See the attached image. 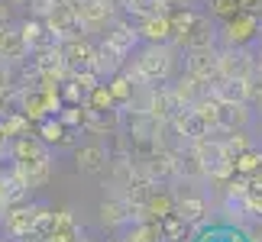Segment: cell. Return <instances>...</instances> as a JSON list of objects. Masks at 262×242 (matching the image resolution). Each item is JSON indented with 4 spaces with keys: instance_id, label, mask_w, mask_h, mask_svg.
Returning <instances> with one entry per match:
<instances>
[{
    "instance_id": "cell-34",
    "label": "cell",
    "mask_w": 262,
    "mask_h": 242,
    "mask_svg": "<svg viewBox=\"0 0 262 242\" xmlns=\"http://www.w3.org/2000/svg\"><path fill=\"white\" fill-rule=\"evenodd\" d=\"M256 107H259V116H262V97H259V100H256Z\"/></svg>"
},
{
    "instance_id": "cell-23",
    "label": "cell",
    "mask_w": 262,
    "mask_h": 242,
    "mask_svg": "<svg viewBox=\"0 0 262 242\" xmlns=\"http://www.w3.org/2000/svg\"><path fill=\"white\" fill-rule=\"evenodd\" d=\"M100 220H104V226L129 223V204H123V200H104V207H100Z\"/></svg>"
},
{
    "instance_id": "cell-14",
    "label": "cell",
    "mask_w": 262,
    "mask_h": 242,
    "mask_svg": "<svg viewBox=\"0 0 262 242\" xmlns=\"http://www.w3.org/2000/svg\"><path fill=\"white\" fill-rule=\"evenodd\" d=\"M16 175L26 181V187H39V184H46L49 181V155H42V158H29V161H16Z\"/></svg>"
},
{
    "instance_id": "cell-29",
    "label": "cell",
    "mask_w": 262,
    "mask_h": 242,
    "mask_svg": "<svg viewBox=\"0 0 262 242\" xmlns=\"http://www.w3.org/2000/svg\"><path fill=\"white\" fill-rule=\"evenodd\" d=\"M62 119H65V123H75V119H78V113H75V107H72V110H65V113H62Z\"/></svg>"
},
{
    "instance_id": "cell-16",
    "label": "cell",
    "mask_w": 262,
    "mask_h": 242,
    "mask_svg": "<svg viewBox=\"0 0 262 242\" xmlns=\"http://www.w3.org/2000/svg\"><path fill=\"white\" fill-rule=\"evenodd\" d=\"M26 181L16 175V168H10L7 175H0V200H4L7 207H13V204H19V200L26 197Z\"/></svg>"
},
{
    "instance_id": "cell-26",
    "label": "cell",
    "mask_w": 262,
    "mask_h": 242,
    "mask_svg": "<svg viewBox=\"0 0 262 242\" xmlns=\"http://www.w3.org/2000/svg\"><path fill=\"white\" fill-rule=\"evenodd\" d=\"M259 165H262V158H259V155H253V152H246V155H239L236 171H246V175H249V171H256Z\"/></svg>"
},
{
    "instance_id": "cell-25",
    "label": "cell",
    "mask_w": 262,
    "mask_h": 242,
    "mask_svg": "<svg viewBox=\"0 0 262 242\" xmlns=\"http://www.w3.org/2000/svg\"><path fill=\"white\" fill-rule=\"evenodd\" d=\"M159 226H162V239H168V242H181V236H185V220H181L178 213H168V216H162L159 220Z\"/></svg>"
},
{
    "instance_id": "cell-11",
    "label": "cell",
    "mask_w": 262,
    "mask_h": 242,
    "mask_svg": "<svg viewBox=\"0 0 262 242\" xmlns=\"http://www.w3.org/2000/svg\"><path fill=\"white\" fill-rule=\"evenodd\" d=\"M210 94L220 97L224 104H246L249 100V78H217Z\"/></svg>"
},
{
    "instance_id": "cell-9",
    "label": "cell",
    "mask_w": 262,
    "mask_h": 242,
    "mask_svg": "<svg viewBox=\"0 0 262 242\" xmlns=\"http://www.w3.org/2000/svg\"><path fill=\"white\" fill-rule=\"evenodd\" d=\"M149 116L152 119H159V123H168L178 110H181V104H178V97H175V90L172 87H152V94H149Z\"/></svg>"
},
{
    "instance_id": "cell-24",
    "label": "cell",
    "mask_w": 262,
    "mask_h": 242,
    "mask_svg": "<svg viewBox=\"0 0 262 242\" xmlns=\"http://www.w3.org/2000/svg\"><path fill=\"white\" fill-rule=\"evenodd\" d=\"M126 236L133 242H162V226H159L156 220H139Z\"/></svg>"
},
{
    "instance_id": "cell-13",
    "label": "cell",
    "mask_w": 262,
    "mask_h": 242,
    "mask_svg": "<svg viewBox=\"0 0 262 242\" xmlns=\"http://www.w3.org/2000/svg\"><path fill=\"white\" fill-rule=\"evenodd\" d=\"M29 52L23 42V33H16L13 26H0V62H19Z\"/></svg>"
},
{
    "instance_id": "cell-7",
    "label": "cell",
    "mask_w": 262,
    "mask_h": 242,
    "mask_svg": "<svg viewBox=\"0 0 262 242\" xmlns=\"http://www.w3.org/2000/svg\"><path fill=\"white\" fill-rule=\"evenodd\" d=\"M36 210H39V207H23V204L7 207V213H4V229H7V236L23 239L26 233H33V226H36Z\"/></svg>"
},
{
    "instance_id": "cell-2",
    "label": "cell",
    "mask_w": 262,
    "mask_h": 242,
    "mask_svg": "<svg viewBox=\"0 0 262 242\" xmlns=\"http://www.w3.org/2000/svg\"><path fill=\"white\" fill-rule=\"evenodd\" d=\"M78 19H81L84 33H97V29L114 26L117 16V4L114 0H78Z\"/></svg>"
},
{
    "instance_id": "cell-28",
    "label": "cell",
    "mask_w": 262,
    "mask_h": 242,
    "mask_svg": "<svg viewBox=\"0 0 262 242\" xmlns=\"http://www.w3.org/2000/svg\"><path fill=\"white\" fill-rule=\"evenodd\" d=\"M0 26H10V4L0 0Z\"/></svg>"
},
{
    "instance_id": "cell-20",
    "label": "cell",
    "mask_w": 262,
    "mask_h": 242,
    "mask_svg": "<svg viewBox=\"0 0 262 242\" xmlns=\"http://www.w3.org/2000/svg\"><path fill=\"white\" fill-rule=\"evenodd\" d=\"M123 58H126L123 52H117L110 42H104V45L94 52V71H97V75H117V68L123 65Z\"/></svg>"
},
{
    "instance_id": "cell-4",
    "label": "cell",
    "mask_w": 262,
    "mask_h": 242,
    "mask_svg": "<svg viewBox=\"0 0 262 242\" xmlns=\"http://www.w3.org/2000/svg\"><path fill=\"white\" fill-rule=\"evenodd\" d=\"M185 71L204 78L207 84H214V81L220 78V52H217L214 45H207V49H188V55H185Z\"/></svg>"
},
{
    "instance_id": "cell-21",
    "label": "cell",
    "mask_w": 262,
    "mask_h": 242,
    "mask_svg": "<svg viewBox=\"0 0 262 242\" xmlns=\"http://www.w3.org/2000/svg\"><path fill=\"white\" fill-rule=\"evenodd\" d=\"M194 110L201 113V119H204L210 129H220V110H224V100H220V97H214V94L207 90V94L194 104Z\"/></svg>"
},
{
    "instance_id": "cell-8",
    "label": "cell",
    "mask_w": 262,
    "mask_h": 242,
    "mask_svg": "<svg viewBox=\"0 0 262 242\" xmlns=\"http://www.w3.org/2000/svg\"><path fill=\"white\" fill-rule=\"evenodd\" d=\"M172 90H175V97H178V104H181V107H194L198 100L210 90V84H207L204 78H198V75L185 71V75H178V78H175Z\"/></svg>"
},
{
    "instance_id": "cell-33",
    "label": "cell",
    "mask_w": 262,
    "mask_h": 242,
    "mask_svg": "<svg viewBox=\"0 0 262 242\" xmlns=\"http://www.w3.org/2000/svg\"><path fill=\"white\" fill-rule=\"evenodd\" d=\"M256 65H262V49H259V55H256Z\"/></svg>"
},
{
    "instance_id": "cell-3",
    "label": "cell",
    "mask_w": 262,
    "mask_h": 242,
    "mask_svg": "<svg viewBox=\"0 0 262 242\" xmlns=\"http://www.w3.org/2000/svg\"><path fill=\"white\" fill-rule=\"evenodd\" d=\"M256 71V55L246 45H227L220 52V78H249Z\"/></svg>"
},
{
    "instance_id": "cell-12",
    "label": "cell",
    "mask_w": 262,
    "mask_h": 242,
    "mask_svg": "<svg viewBox=\"0 0 262 242\" xmlns=\"http://www.w3.org/2000/svg\"><path fill=\"white\" fill-rule=\"evenodd\" d=\"M146 42H172L175 39V29H172V19L168 16H159V13H149L136 29Z\"/></svg>"
},
{
    "instance_id": "cell-30",
    "label": "cell",
    "mask_w": 262,
    "mask_h": 242,
    "mask_svg": "<svg viewBox=\"0 0 262 242\" xmlns=\"http://www.w3.org/2000/svg\"><path fill=\"white\" fill-rule=\"evenodd\" d=\"M249 239H253V242H262V226H256L253 233H249Z\"/></svg>"
},
{
    "instance_id": "cell-5",
    "label": "cell",
    "mask_w": 262,
    "mask_h": 242,
    "mask_svg": "<svg viewBox=\"0 0 262 242\" xmlns=\"http://www.w3.org/2000/svg\"><path fill=\"white\" fill-rule=\"evenodd\" d=\"M46 26L52 29L58 39H68V36H78L84 33L81 29V19H78V7L75 4H55L46 16Z\"/></svg>"
},
{
    "instance_id": "cell-31",
    "label": "cell",
    "mask_w": 262,
    "mask_h": 242,
    "mask_svg": "<svg viewBox=\"0 0 262 242\" xmlns=\"http://www.w3.org/2000/svg\"><path fill=\"white\" fill-rule=\"evenodd\" d=\"M4 213H7V204L0 200V226H4Z\"/></svg>"
},
{
    "instance_id": "cell-32",
    "label": "cell",
    "mask_w": 262,
    "mask_h": 242,
    "mask_svg": "<svg viewBox=\"0 0 262 242\" xmlns=\"http://www.w3.org/2000/svg\"><path fill=\"white\" fill-rule=\"evenodd\" d=\"M114 242H133V239H129V236H120V239H114Z\"/></svg>"
},
{
    "instance_id": "cell-15",
    "label": "cell",
    "mask_w": 262,
    "mask_h": 242,
    "mask_svg": "<svg viewBox=\"0 0 262 242\" xmlns=\"http://www.w3.org/2000/svg\"><path fill=\"white\" fill-rule=\"evenodd\" d=\"M175 213L185 220V223H198V220L207 213V200L201 194H175Z\"/></svg>"
},
{
    "instance_id": "cell-6",
    "label": "cell",
    "mask_w": 262,
    "mask_h": 242,
    "mask_svg": "<svg viewBox=\"0 0 262 242\" xmlns=\"http://www.w3.org/2000/svg\"><path fill=\"white\" fill-rule=\"evenodd\" d=\"M168 126H172L181 139H188V142H198V139H204L210 133V126L201 119V113H198L194 107H181L178 113L168 119Z\"/></svg>"
},
{
    "instance_id": "cell-18",
    "label": "cell",
    "mask_w": 262,
    "mask_h": 242,
    "mask_svg": "<svg viewBox=\"0 0 262 242\" xmlns=\"http://www.w3.org/2000/svg\"><path fill=\"white\" fill-rule=\"evenodd\" d=\"M253 110L249 104H224L220 110V129H249Z\"/></svg>"
},
{
    "instance_id": "cell-19",
    "label": "cell",
    "mask_w": 262,
    "mask_h": 242,
    "mask_svg": "<svg viewBox=\"0 0 262 242\" xmlns=\"http://www.w3.org/2000/svg\"><path fill=\"white\" fill-rule=\"evenodd\" d=\"M107 42L117 49V52H123V55H129L136 49V42H139V33L136 29H129V26H123V23H114L107 29Z\"/></svg>"
},
{
    "instance_id": "cell-22",
    "label": "cell",
    "mask_w": 262,
    "mask_h": 242,
    "mask_svg": "<svg viewBox=\"0 0 262 242\" xmlns=\"http://www.w3.org/2000/svg\"><path fill=\"white\" fill-rule=\"evenodd\" d=\"M42 155H49V152H46V142H39V139H33V136H19L16 142H13V158H16V161L42 158Z\"/></svg>"
},
{
    "instance_id": "cell-27",
    "label": "cell",
    "mask_w": 262,
    "mask_h": 242,
    "mask_svg": "<svg viewBox=\"0 0 262 242\" xmlns=\"http://www.w3.org/2000/svg\"><path fill=\"white\" fill-rule=\"evenodd\" d=\"M42 139H46V142H52V139H58V136H62V123H46L42 126Z\"/></svg>"
},
{
    "instance_id": "cell-10",
    "label": "cell",
    "mask_w": 262,
    "mask_h": 242,
    "mask_svg": "<svg viewBox=\"0 0 262 242\" xmlns=\"http://www.w3.org/2000/svg\"><path fill=\"white\" fill-rule=\"evenodd\" d=\"M107 161H110V155H107L104 142H84V146L75 149V165H78V171H84V175H94V171L107 168Z\"/></svg>"
},
{
    "instance_id": "cell-1",
    "label": "cell",
    "mask_w": 262,
    "mask_h": 242,
    "mask_svg": "<svg viewBox=\"0 0 262 242\" xmlns=\"http://www.w3.org/2000/svg\"><path fill=\"white\" fill-rule=\"evenodd\" d=\"M136 75L152 84H165L175 75V49L168 42H146L136 52Z\"/></svg>"
},
{
    "instance_id": "cell-17",
    "label": "cell",
    "mask_w": 262,
    "mask_h": 242,
    "mask_svg": "<svg viewBox=\"0 0 262 242\" xmlns=\"http://www.w3.org/2000/svg\"><path fill=\"white\" fill-rule=\"evenodd\" d=\"M175 168H178V175L185 178V181H198V178H207V168H204V161H201V155L194 152V146L175 155Z\"/></svg>"
}]
</instances>
